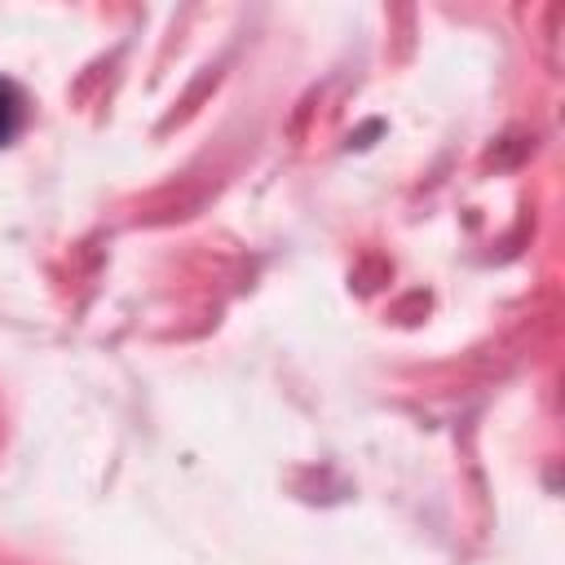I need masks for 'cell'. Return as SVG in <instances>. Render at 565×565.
Wrapping results in <instances>:
<instances>
[{"label": "cell", "mask_w": 565, "mask_h": 565, "mask_svg": "<svg viewBox=\"0 0 565 565\" xmlns=\"http://www.w3.org/2000/svg\"><path fill=\"white\" fill-rule=\"evenodd\" d=\"M18 124H22V97L13 93V84L0 79V146L18 132Z\"/></svg>", "instance_id": "1"}]
</instances>
